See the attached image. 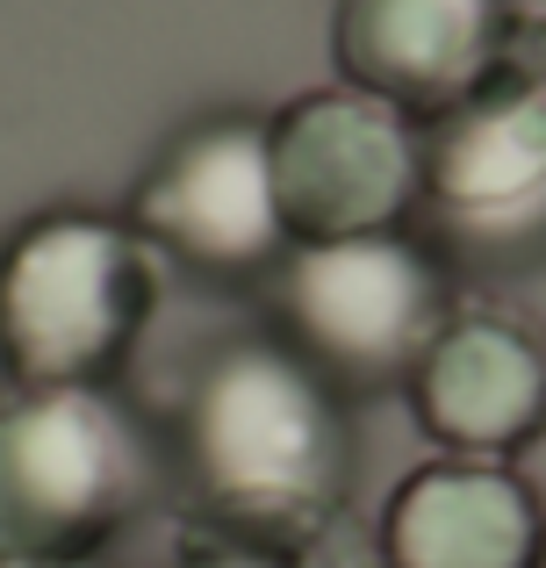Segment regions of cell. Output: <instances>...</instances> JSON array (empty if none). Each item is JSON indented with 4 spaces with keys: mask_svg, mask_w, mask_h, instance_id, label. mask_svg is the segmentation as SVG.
I'll use <instances>...</instances> for the list:
<instances>
[{
    "mask_svg": "<svg viewBox=\"0 0 546 568\" xmlns=\"http://www.w3.org/2000/svg\"><path fill=\"white\" fill-rule=\"evenodd\" d=\"M181 475L202 532L267 561H302L352 489L338 388L309 375L274 332L224 338L187 382Z\"/></svg>",
    "mask_w": 546,
    "mask_h": 568,
    "instance_id": "cell-1",
    "label": "cell"
},
{
    "mask_svg": "<svg viewBox=\"0 0 546 568\" xmlns=\"http://www.w3.org/2000/svg\"><path fill=\"white\" fill-rule=\"evenodd\" d=\"M158 310V252L123 216L43 209L0 245V375L109 388Z\"/></svg>",
    "mask_w": 546,
    "mask_h": 568,
    "instance_id": "cell-2",
    "label": "cell"
},
{
    "mask_svg": "<svg viewBox=\"0 0 546 568\" xmlns=\"http://www.w3.org/2000/svg\"><path fill=\"white\" fill-rule=\"evenodd\" d=\"M152 497V446L109 388H0V568L101 561Z\"/></svg>",
    "mask_w": 546,
    "mask_h": 568,
    "instance_id": "cell-3",
    "label": "cell"
},
{
    "mask_svg": "<svg viewBox=\"0 0 546 568\" xmlns=\"http://www.w3.org/2000/svg\"><path fill=\"white\" fill-rule=\"evenodd\" d=\"M418 209L461 260L546 252V22L518 14L490 72L418 123Z\"/></svg>",
    "mask_w": 546,
    "mask_h": 568,
    "instance_id": "cell-4",
    "label": "cell"
},
{
    "mask_svg": "<svg viewBox=\"0 0 546 568\" xmlns=\"http://www.w3.org/2000/svg\"><path fill=\"white\" fill-rule=\"evenodd\" d=\"M446 310V266L403 223L288 245V260L274 266V338L338 396L403 388Z\"/></svg>",
    "mask_w": 546,
    "mask_h": 568,
    "instance_id": "cell-5",
    "label": "cell"
},
{
    "mask_svg": "<svg viewBox=\"0 0 546 568\" xmlns=\"http://www.w3.org/2000/svg\"><path fill=\"white\" fill-rule=\"evenodd\" d=\"M130 231L158 266L195 281H267L288 260V223L274 194V152L259 115H202L144 166L130 194Z\"/></svg>",
    "mask_w": 546,
    "mask_h": 568,
    "instance_id": "cell-6",
    "label": "cell"
},
{
    "mask_svg": "<svg viewBox=\"0 0 546 568\" xmlns=\"http://www.w3.org/2000/svg\"><path fill=\"white\" fill-rule=\"evenodd\" d=\"M274 194L295 245L395 231L418 209V115L367 87H309L267 115Z\"/></svg>",
    "mask_w": 546,
    "mask_h": 568,
    "instance_id": "cell-7",
    "label": "cell"
},
{
    "mask_svg": "<svg viewBox=\"0 0 546 568\" xmlns=\"http://www.w3.org/2000/svg\"><path fill=\"white\" fill-rule=\"evenodd\" d=\"M403 388L432 446L461 460H511L546 432V338L533 317L496 303L446 310Z\"/></svg>",
    "mask_w": 546,
    "mask_h": 568,
    "instance_id": "cell-8",
    "label": "cell"
},
{
    "mask_svg": "<svg viewBox=\"0 0 546 568\" xmlns=\"http://www.w3.org/2000/svg\"><path fill=\"white\" fill-rule=\"evenodd\" d=\"M381 568H546V504L511 460L439 454L389 489Z\"/></svg>",
    "mask_w": 546,
    "mask_h": 568,
    "instance_id": "cell-9",
    "label": "cell"
},
{
    "mask_svg": "<svg viewBox=\"0 0 546 568\" xmlns=\"http://www.w3.org/2000/svg\"><path fill=\"white\" fill-rule=\"evenodd\" d=\"M511 22V0H338L331 58L346 87H367L424 123L490 72Z\"/></svg>",
    "mask_w": 546,
    "mask_h": 568,
    "instance_id": "cell-10",
    "label": "cell"
},
{
    "mask_svg": "<svg viewBox=\"0 0 546 568\" xmlns=\"http://www.w3.org/2000/svg\"><path fill=\"white\" fill-rule=\"evenodd\" d=\"M181 568H288V561H267V555H253V547H230V540H216V532H202L181 555Z\"/></svg>",
    "mask_w": 546,
    "mask_h": 568,
    "instance_id": "cell-11",
    "label": "cell"
},
{
    "mask_svg": "<svg viewBox=\"0 0 546 568\" xmlns=\"http://www.w3.org/2000/svg\"><path fill=\"white\" fill-rule=\"evenodd\" d=\"M65 568H101V561H65Z\"/></svg>",
    "mask_w": 546,
    "mask_h": 568,
    "instance_id": "cell-12",
    "label": "cell"
}]
</instances>
